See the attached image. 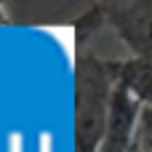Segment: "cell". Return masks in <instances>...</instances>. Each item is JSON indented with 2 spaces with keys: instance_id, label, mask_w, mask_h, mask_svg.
I'll use <instances>...</instances> for the list:
<instances>
[{
  "instance_id": "cell-6",
  "label": "cell",
  "mask_w": 152,
  "mask_h": 152,
  "mask_svg": "<svg viewBox=\"0 0 152 152\" xmlns=\"http://www.w3.org/2000/svg\"><path fill=\"white\" fill-rule=\"evenodd\" d=\"M8 24V16H5V11H3V5H0V27H5Z\"/></svg>"
},
{
  "instance_id": "cell-4",
  "label": "cell",
  "mask_w": 152,
  "mask_h": 152,
  "mask_svg": "<svg viewBox=\"0 0 152 152\" xmlns=\"http://www.w3.org/2000/svg\"><path fill=\"white\" fill-rule=\"evenodd\" d=\"M115 83L123 86L142 107H152V56H123L110 59Z\"/></svg>"
},
{
  "instance_id": "cell-1",
  "label": "cell",
  "mask_w": 152,
  "mask_h": 152,
  "mask_svg": "<svg viewBox=\"0 0 152 152\" xmlns=\"http://www.w3.org/2000/svg\"><path fill=\"white\" fill-rule=\"evenodd\" d=\"M115 91V75L110 59L94 51H80L75 61V152H99L110 104Z\"/></svg>"
},
{
  "instance_id": "cell-2",
  "label": "cell",
  "mask_w": 152,
  "mask_h": 152,
  "mask_svg": "<svg viewBox=\"0 0 152 152\" xmlns=\"http://www.w3.org/2000/svg\"><path fill=\"white\" fill-rule=\"evenodd\" d=\"M99 11L134 56H152V0L99 3Z\"/></svg>"
},
{
  "instance_id": "cell-3",
  "label": "cell",
  "mask_w": 152,
  "mask_h": 152,
  "mask_svg": "<svg viewBox=\"0 0 152 152\" xmlns=\"http://www.w3.org/2000/svg\"><path fill=\"white\" fill-rule=\"evenodd\" d=\"M139 115H142V104L123 86L115 83L110 118H107V128H104L99 152H136Z\"/></svg>"
},
{
  "instance_id": "cell-5",
  "label": "cell",
  "mask_w": 152,
  "mask_h": 152,
  "mask_svg": "<svg viewBox=\"0 0 152 152\" xmlns=\"http://www.w3.org/2000/svg\"><path fill=\"white\" fill-rule=\"evenodd\" d=\"M136 152H152V107H142L139 131H136Z\"/></svg>"
}]
</instances>
